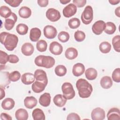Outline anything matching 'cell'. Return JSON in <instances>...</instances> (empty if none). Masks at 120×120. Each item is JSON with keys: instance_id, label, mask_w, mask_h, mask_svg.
Masks as SVG:
<instances>
[{"instance_id": "1f68e13d", "label": "cell", "mask_w": 120, "mask_h": 120, "mask_svg": "<svg viewBox=\"0 0 120 120\" xmlns=\"http://www.w3.org/2000/svg\"><path fill=\"white\" fill-rule=\"evenodd\" d=\"M100 51L103 53H107L110 52L111 49V44L106 41L101 42L99 46Z\"/></svg>"}, {"instance_id": "5b68a950", "label": "cell", "mask_w": 120, "mask_h": 120, "mask_svg": "<svg viewBox=\"0 0 120 120\" xmlns=\"http://www.w3.org/2000/svg\"><path fill=\"white\" fill-rule=\"evenodd\" d=\"M81 20L84 24H89L93 18V11L91 6H87L81 15Z\"/></svg>"}, {"instance_id": "9c48e42d", "label": "cell", "mask_w": 120, "mask_h": 120, "mask_svg": "<svg viewBox=\"0 0 120 120\" xmlns=\"http://www.w3.org/2000/svg\"><path fill=\"white\" fill-rule=\"evenodd\" d=\"M91 119L93 120H103L105 118V112L100 107L94 109L91 113Z\"/></svg>"}, {"instance_id": "277c9868", "label": "cell", "mask_w": 120, "mask_h": 120, "mask_svg": "<svg viewBox=\"0 0 120 120\" xmlns=\"http://www.w3.org/2000/svg\"><path fill=\"white\" fill-rule=\"evenodd\" d=\"M63 96L68 100L71 99L75 96V91L73 85L69 82H65L61 86Z\"/></svg>"}, {"instance_id": "d4e9b609", "label": "cell", "mask_w": 120, "mask_h": 120, "mask_svg": "<svg viewBox=\"0 0 120 120\" xmlns=\"http://www.w3.org/2000/svg\"><path fill=\"white\" fill-rule=\"evenodd\" d=\"M15 116L17 120H26L28 118L29 114L25 109L20 108L16 111Z\"/></svg>"}, {"instance_id": "83f0119b", "label": "cell", "mask_w": 120, "mask_h": 120, "mask_svg": "<svg viewBox=\"0 0 120 120\" xmlns=\"http://www.w3.org/2000/svg\"><path fill=\"white\" fill-rule=\"evenodd\" d=\"M32 116L34 120H45V115L44 112L40 108H36L34 109L32 112Z\"/></svg>"}, {"instance_id": "484cf974", "label": "cell", "mask_w": 120, "mask_h": 120, "mask_svg": "<svg viewBox=\"0 0 120 120\" xmlns=\"http://www.w3.org/2000/svg\"><path fill=\"white\" fill-rule=\"evenodd\" d=\"M65 56L68 60H74L78 56V51L74 47H69L65 51Z\"/></svg>"}, {"instance_id": "681fc988", "label": "cell", "mask_w": 120, "mask_h": 120, "mask_svg": "<svg viewBox=\"0 0 120 120\" xmlns=\"http://www.w3.org/2000/svg\"><path fill=\"white\" fill-rule=\"evenodd\" d=\"M0 99L1 100L3 98L5 97V92L4 91V90L2 89V87H0Z\"/></svg>"}, {"instance_id": "836d02e7", "label": "cell", "mask_w": 120, "mask_h": 120, "mask_svg": "<svg viewBox=\"0 0 120 120\" xmlns=\"http://www.w3.org/2000/svg\"><path fill=\"white\" fill-rule=\"evenodd\" d=\"M17 32L21 35H24L26 34L28 31V27L24 23H19L16 27Z\"/></svg>"}, {"instance_id": "f6af8a7d", "label": "cell", "mask_w": 120, "mask_h": 120, "mask_svg": "<svg viewBox=\"0 0 120 120\" xmlns=\"http://www.w3.org/2000/svg\"><path fill=\"white\" fill-rule=\"evenodd\" d=\"M67 120H80L81 118L80 116L75 113L72 112L71 113H69L67 117Z\"/></svg>"}, {"instance_id": "b9f144b4", "label": "cell", "mask_w": 120, "mask_h": 120, "mask_svg": "<svg viewBox=\"0 0 120 120\" xmlns=\"http://www.w3.org/2000/svg\"><path fill=\"white\" fill-rule=\"evenodd\" d=\"M112 80L116 82H120V68H117L114 70L112 75Z\"/></svg>"}, {"instance_id": "2e32d148", "label": "cell", "mask_w": 120, "mask_h": 120, "mask_svg": "<svg viewBox=\"0 0 120 120\" xmlns=\"http://www.w3.org/2000/svg\"><path fill=\"white\" fill-rule=\"evenodd\" d=\"M85 71V67L81 63L75 64L72 68V73L75 76H79L82 75Z\"/></svg>"}, {"instance_id": "4dcf8cb0", "label": "cell", "mask_w": 120, "mask_h": 120, "mask_svg": "<svg viewBox=\"0 0 120 120\" xmlns=\"http://www.w3.org/2000/svg\"><path fill=\"white\" fill-rule=\"evenodd\" d=\"M116 30L115 24L111 22H108L105 23V28L104 30L105 33L109 35L113 34Z\"/></svg>"}, {"instance_id": "e575fe53", "label": "cell", "mask_w": 120, "mask_h": 120, "mask_svg": "<svg viewBox=\"0 0 120 120\" xmlns=\"http://www.w3.org/2000/svg\"><path fill=\"white\" fill-rule=\"evenodd\" d=\"M81 24L80 20L77 18H72L70 19L68 22V25L70 28L75 29L78 28Z\"/></svg>"}, {"instance_id": "603a6c76", "label": "cell", "mask_w": 120, "mask_h": 120, "mask_svg": "<svg viewBox=\"0 0 120 120\" xmlns=\"http://www.w3.org/2000/svg\"><path fill=\"white\" fill-rule=\"evenodd\" d=\"M101 86L105 89L110 88L112 85V81L111 78L108 76H105L102 77L100 81Z\"/></svg>"}, {"instance_id": "ab89813d", "label": "cell", "mask_w": 120, "mask_h": 120, "mask_svg": "<svg viewBox=\"0 0 120 120\" xmlns=\"http://www.w3.org/2000/svg\"><path fill=\"white\" fill-rule=\"evenodd\" d=\"M21 77V74L18 71H14L9 74V79L12 82H16Z\"/></svg>"}, {"instance_id": "5bb4252c", "label": "cell", "mask_w": 120, "mask_h": 120, "mask_svg": "<svg viewBox=\"0 0 120 120\" xmlns=\"http://www.w3.org/2000/svg\"><path fill=\"white\" fill-rule=\"evenodd\" d=\"M107 118L108 120H120V111L118 108H112L108 112Z\"/></svg>"}, {"instance_id": "30bf717a", "label": "cell", "mask_w": 120, "mask_h": 120, "mask_svg": "<svg viewBox=\"0 0 120 120\" xmlns=\"http://www.w3.org/2000/svg\"><path fill=\"white\" fill-rule=\"evenodd\" d=\"M57 34L56 29L52 25H46L44 28V34L45 38L52 39L55 38Z\"/></svg>"}, {"instance_id": "cb8c5ba5", "label": "cell", "mask_w": 120, "mask_h": 120, "mask_svg": "<svg viewBox=\"0 0 120 120\" xmlns=\"http://www.w3.org/2000/svg\"><path fill=\"white\" fill-rule=\"evenodd\" d=\"M15 102L11 98H6L1 103L2 108L6 110H10L13 109L15 106Z\"/></svg>"}, {"instance_id": "ffe728a7", "label": "cell", "mask_w": 120, "mask_h": 120, "mask_svg": "<svg viewBox=\"0 0 120 120\" xmlns=\"http://www.w3.org/2000/svg\"><path fill=\"white\" fill-rule=\"evenodd\" d=\"M41 35V30L38 28H33L30 30V38L31 41H38Z\"/></svg>"}, {"instance_id": "f1b7e54d", "label": "cell", "mask_w": 120, "mask_h": 120, "mask_svg": "<svg viewBox=\"0 0 120 120\" xmlns=\"http://www.w3.org/2000/svg\"><path fill=\"white\" fill-rule=\"evenodd\" d=\"M85 75L86 78L88 80H93L97 78L98 75V72L95 68H90L87 69L85 71Z\"/></svg>"}, {"instance_id": "52a82bcc", "label": "cell", "mask_w": 120, "mask_h": 120, "mask_svg": "<svg viewBox=\"0 0 120 120\" xmlns=\"http://www.w3.org/2000/svg\"><path fill=\"white\" fill-rule=\"evenodd\" d=\"M105 28V23L102 20L96 21L92 26V31L97 35H99L102 33Z\"/></svg>"}, {"instance_id": "8fae6325", "label": "cell", "mask_w": 120, "mask_h": 120, "mask_svg": "<svg viewBox=\"0 0 120 120\" xmlns=\"http://www.w3.org/2000/svg\"><path fill=\"white\" fill-rule=\"evenodd\" d=\"M49 51L55 55H60L63 51V47L60 43L56 41L51 42L49 45Z\"/></svg>"}, {"instance_id": "816d5d0a", "label": "cell", "mask_w": 120, "mask_h": 120, "mask_svg": "<svg viewBox=\"0 0 120 120\" xmlns=\"http://www.w3.org/2000/svg\"><path fill=\"white\" fill-rule=\"evenodd\" d=\"M120 2V0H109V2L112 4V5H117Z\"/></svg>"}, {"instance_id": "ba28073f", "label": "cell", "mask_w": 120, "mask_h": 120, "mask_svg": "<svg viewBox=\"0 0 120 120\" xmlns=\"http://www.w3.org/2000/svg\"><path fill=\"white\" fill-rule=\"evenodd\" d=\"M76 11V7L73 3H70L64 8L62 10V13L65 17L69 18L75 15Z\"/></svg>"}, {"instance_id": "f907efd6", "label": "cell", "mask_w": 120, "mask_h": 120, "mask_svg": "<svg viewBox=\"0 0 120 120\" xmlns=\"http://www.w3.org/2000/svg\"><path fill=\"white\" fill-rule=\"evenodd\" d=\"M115 14L118 17H120V7H117L115 9Z\"/></svg>"}, {"instance_id": "7a4b0ae2", "label": "cell", "mask_w": 120, "mask_h": 120, "mask_svg": "<svg viewBox=\"0 0 120 120\" xmlns=\"http://www.w3.org/2000/svg\"><path fill=\"white\" fill-rule=\"evenodd\" d=\"M76 87L79 96L82 98H88L91 95L93 88L91 84L84 79L80 78L76 82Z\"/></svg>"}, {"instance_id": "44dd1931", "label": "cell", "mask_w": 120, "mask_h": 120, "mask_svg": "<svg viewBox=\"0 0 120 120\" xmlns=\"http://www.w3.org/2000/svg\"><path fill=\"white\" fill-rule=\"evenodd\" d=\"M38 103L37 99L33 97H26L24 100V106L28 109H32L36 106Z\"/></svg>"}, {"instance_id": "60d3db41", "label": "cell", "mask_w": 120, "mask_h": 120, "mask_svg": "<svg viewBox=\"0 0 120 120\" xmlns=\"http://www.w3.org/2000/svg\"><path fill=\"white\" fill-rule=\"evenodd\" d=\"M9 55L6 52L0 50V63L1 65H5V64L8 61Z\"/></svg>"}, {"instance_id": "bcb514c9", "label": "cell", "mask_w": 120, "mask_h": 120, "mask_svg": "<svg viewBox=\"0 0 120 120\" xmlns=\"http://www.w3.org/2000/svg\"><path fill=\"white\" fill-rule=\"evenodd\" d=\"M19 60V59L18 56L15 54L9 55V60L8 62L11 63H16Z\"/></svg>"}, {"instance_id": "d6986e66", "label": "cell", "mask_w": 120, "mask_h": 120, "mask_svg": "<svg viewBox=\"0 0 120 120\" xmlns=\"http://www.w3.org/2000/svg\"><path fill=\"white\" fill-rule=\"evenodd\" d=\"M47 84L44 82L36 81L34 82L31 86L32 90L37 93H39L44 90Z\"/></svg>"}, {"instance_id": "ee69618b", "label": "cell", "mask_w": 120, "mask_h": 120, "mask_svg": "<svg viewBox=\"0 0 120 120\" xmlns=\"http://www.w3.org/2000/svg\"><path fill=\"white\" fill-rule=\"evenodd\" d=\"M73 4L78 8H82L85 6L86 3V0H73Z\"/></svg>"}, {"instance_id": "3957f363", "label": "cell", "mask_w": 120, "mask_h": 120, "mask_svg": "<svg viewBox=\"0 0 120 120\" xmlns=\"http://www.w3.org/2000/svg\"><path fill=\"white\" fill-rule=\"evenodd\" d=\"M34 62L37 66L50 68L54 65L55 61L54 59L50 56L40 55L35 58Z\"/></svg>"}, {"instance_id": "f35d334b", "label": "cell", "mask_w": 120, "mask_h": 120, "mask_svg": "<svg viewBox=\"0 0 120 120\" xmlns=\"http://www.w3.org/2000/svg\"><path fill=\"white\" fill-rule=\"evenodd\" d=\"M85 34L81 30H77L75 32L74 38L75 40L79 42L83 41L85 38Z\"/></svg>"}, {"instance_id": "7bdbcfd3", "label": "cell", "mask_w": 120, "mask_h": 120, "mask_svg": "<svg viewBox=\"0 0 120 120\" xmlns=\"http://www.w3.org/2000/svg\"><path fill=\"white\" fill-rule=\"evenodd\" d=\"M4 1L9 5L14 8L17 7L22 2V0H5Z\"/></svg>"}, {"instance_id": "4fadbf2b", "label": "cell", "mask_w": 120, "mask_h": 120, "mask_svg": "<svg viewBox=\"0 0 120 120\" xmlns=\"http://www.w3.org/2000/svg\"><path fill=\"white\" fill-rule=\"evenodd\" d=\"M34 76L36 81L44 82L47 84L48 79L45 72L40 69H37L34 72Z\"/></svg>"}, {"instance_id": "4316f807", "label": "cell", "mask_w": 120, "mask_h": 120, "mask_svg": "<svg viewBox=\"0 0 120 120\" xmlns=\"http://www.w3.org/2000/svg\"><path fill=\"white\" fill-rule=\"evenodd\" d=\"M18 14L19 16L22 18H28L31 15V9L26 6L22 7L19 10Z\"/></svg>"}, {"instance_id": "e0dca14e", "label": "cell", "mask_w": 120, "mask_h": 120, "mask_svg": "<svg viewBox=\"0 0 120 120\" xmlns=\"http://www.w3.org/2000/svg\"><path fill=\"white\" fill-rule=\"evenodd\" d=\"M35 77L34 75L31 73H25L21 77L22 82L26 85H29L34 82Z\"/></svg>"}, {"instance_id": "d590c367", "label": "cell", "mask_w": 120, "mask_h": 120, "mask_svg": "<svg viewBox=\"0 0 120 120\" xmlns=\"http://www.w3.org/2000/svg\"><path fill=\"white\" fill-rule=\"evenodd\" d=\"M36 47L37 50L40 52H45L47 47V44L44 40H40L38 41L36 44Z\"/></svg>"}, {"instance_id": "f546056e", "label": "cell", "mask_w": 120, "mask_h": 120, "mask_svg": "<svg viewBox=\"0 0 120 120\" xmlns=\"http://www.w3.org/2000/svg\"><path fill=\"white\" fill-rule=\"evenodd\" d=\"M12 13L11 10L7 6H2L0 8V15L4 18L7 19L9 17Z\"/></svg>"}, {"instance_id": "6da1fadb", "label": "cell", "mask_w": 120, "mask_h": 120, "mask_svg": "<svg viewBox=\"0 0 120 120\" xmlns=\"http://www.w3.org/2000/svg\"><path fill=\"white\" fill-rule=\"evenodd\" d=\"M0 42L7 50L12 51L17 46L18 38L15 34L7 32H2L0 34Z\"/></svg>"}, {"instance_id": "7402d4cb", "label": "cell", "mask_w": 120, "mask_h": 120, "mask_svg": "<svg viewBox=\"0 0 120 120\" xmlns=\"http://www.w3.org/2000/svg\"><path fill=\"white\" fill-rule=\"evenodd\" d=\"M67 99L61 94H57L54 96L53 99V101L54 104L60 107L64 106L66 102Z\"/></svg>"}, {"instance_id": "7c38bea8", "label": "cell", "mask_w": 120, "mask_h": 120, "mask_svg": "<svg viewBox=\"0 0 120 120\" xmlns=\"http://www.w3.org/2000/svg\"><path fill=\"white\" fill-rule=\"evenodd\" d=\"M17 16L15 14L12 13L11 16L6 19L4 22V27L8 30H10L12 29L16 22Z\"/></svg>"}, {"instance_id": "9a60e30c", "label": "cell", "mask_w": 120, "mask_h": 120, "mask_svg": "<svg viewBox=\"0 0 120 120\" xmlns=\"http://www.w3.org/2000/svg\"><path fill=\"white\" fill-rule=\"evenodd\" d=\"M34 51V47L32 44L30 43H25L21 47V52L25 56L32 55Z\"/></svg>"}, {"instance_id": "c3c4849f", "label": "cell", "mask_w": 120, "mask_h": 120, "mask_svg": "<svg viewBox=\"0 0 120 120\" xmlns=\"http://www.w3.org/2000/svg\"><path fill=\"white\" fill-rule=\"evenodd\" d=\"M0 119L2 120H12V117L6 113H1L0 114Z\"/></svg>"}, {"instance_id": "d6a6232c", "label": "cell", "mask_w": 120, "mask_h": 120, "mask_svg": "<svg viewBox=\"0 0 120 120\" xmlns=\"http://www.w3.org/2000/svg\"><path fill=\"white\" fill-rule=\"evenodd\" d=\"M67 68L62 65H59L56 67L54 69L55 74L58 76H64L67 73Z\"/></svg>"}, {"instance_id": "8992f818", "label": "cell", "mask_w": 120, "mask_h": 120, "mask_svg": "<svg viewBox=\"0 0 120 120\" xmlns=\"http://www.w3.org/2000/svg\"><path fill=\"white\" fill-rule=\"evenodd\" d=\"M46 17L51 22H56L61 17L60 12L53 8H50L47 9L46 12Z\"/></svg>"}, {"instance_id": "f5cc1de1", "label": "cell", "mask_w": 120, "mask_h": 120, "mask_svg": "<svg viewBox=\"0 0 120 120\" xmlns=\"http://www.w3.org/2000/svg\"><path fill=\"white\" fill-rule=\"evenodd\" d=\"M60 2L62 4H66L70 2V0H60Z\"/></svg>"}, {"instance_id": "7dc6e473", "label": "cell", "mask_w": 120, "mask_h": 120, "mask_svg": "<svg viewBox=\"0 0 120 120\" xmlns=\"http://www.w3.org/2000/svg\"><path fill=\"white\" fill-rule=\"evenodd\" d=\"M37 2L41 7H45L48 5L49 1L48 0H38Z\"/></svg>"}, {"instance_id": "74e56055", "label": "cell", "mask_w": 120, "mask_h": 120, "mask_svg": "<svg viewBox=\"0 0 120 120\" xmlns=\"http://www.w3.org/2000/svg\"><path fill=\"white\" fill-rule=\"evenodd\" d=\"M69 38L70 36L68 33L64 31L60 32L58 35V39L62 43L67 42L68 41Z\"/></svg>"}, {"instance_id": "8d00e7d4", "label": "cell", "mask_w": 120, "mask_h": 120, "mask_svg": "<svg viewBox=\"0 0 120 120\" xmlns=\"http://www.w3.org/2000/svg\"><path fill=\"white\" fill-rule=\"evenodd\" d=\"M112 44L114 50L118 52H120V36L116 35L112 39Z\"/></svg>"}, {"instance_id": "ac0fdd59", "label": "cell", "mask_w": 120, "mask_h": 120, "mask_svg": "<svg viewBox=\"0 0 120 120\" xmlns=\"http://www.w3.org/2000/svg\"><path fill=\"white\" fill-rule=\"evenodd\" d=\"M51 95L50 93L45 92L41 95L39 98V103L44 107L48 106L51 103Z\"/></svg>"}]
</instances>
